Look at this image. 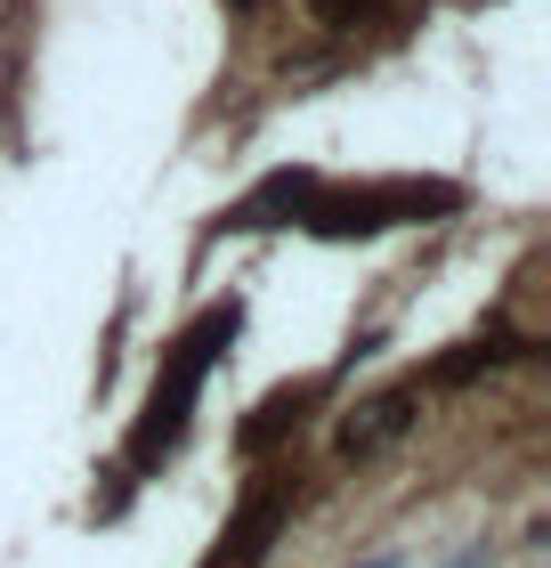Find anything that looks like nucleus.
<instances>
[{
  "instance_id": "nucleus-1",
  "label": "nucleus",
  "mask_w": 551,
  "mask_h": 568,
  "mask_svg": "<svg viewBox=\"0 0 551 568\" xmlns=\"http://www.w3.org/2000/svg\"><path fill=\"white\" fill-rule=\"evenodd\" d=\"M235 325H244V308L220 301V308H203V317H195V325L163 349V374H154V390H146V415H139V430H130V447H122V479L154 471V463H163L178 438H187L195 398H203V382H212L220 349L235 342Z\"/></svg>"
},
{
  "instance_id": "nucleus-2",
  "label": "nucleus",
  "mask_w": 551,
  "mask_h": 568,
  "mask_svg": "<svg viewBox=\"0 0 551 568\" xmlns=\"http://www.w3.org/2000/svg\"><path fill=\"white\" fill-rule=\"evenodd\" d=\"M455 187H438V179H381V187H349L333 195L317 187V203H308V227L317 236H381V227L398 220H422V212H455Z\"/></svg>"
},
{
  "instance_id": "nucleus-3",
  "label": "nucleus",
  "mask_w": 551,
  "mask_h": 568,
  "mask_svg": "<svg viewBox=\"0 0 551 568\" xmlns=\"http://www.w3.org/2000/svg\"><path fill=\"white\" fill-rule=\"evenodd\" d=\"M284 504H293L284 487H259V496H244V511L227 520V536L212 545V560H203V568H259V560H268V536L284 528Z\"/></svg>"
},
{
  "instance_id": "nucleus-4",
  "label": "nucleus",
  "mask_w": 551,
  "mask_h": 568,
  "mask_svg": "<svg viewBox=\"0 0 551 568\" xmlns=\"http://www.w3.org/2000/svg\"><path fill=\"white\" fill-rule=\"evenodd\" d=\"M308 203H317V179L308 171H276L259 195H244L227 212V227H293V220H308Z\"/></svg>"
},
{
  "instance_id": "nucleus-5",
  "label": "nucleus",
  "mask_w": 551,
  "mask_h": 568,
  "mask_svg": "<svg viewBox=\"0 0 551 568\" xmlns=\"http://www.w3.org/2000/svg\"><path fill=\"white\" fill-rule=\"evenodd\" d=\"M406 406H414V390H389V398H374V406H357V415L340 423V447H349V455H374L381 438L406 430Z\"/></svg>"
},
{
  "instance_id": "nucleus-6",
  "label": "nucleus",
  "mask_w": 551,
  "mask_h": 568,
  "mask_svg": "<svg viewBox=\"0 0 551 568\" xmlns=\"http://www.w3.org/2000/svg\"><path fill=\"white\" fill-rule=\"evenodd\" d=\"M300 398H308V390H276L268 406H259V423H244V455H259L284 423H300Z\"/></svg>"
},
{
  "instance_id": "nucleus-7",
  "label": "nucleus",
  "mask_w": 551,
  "mask_h": 568,
  "mask_svg": "<svg viewBox=\"0 0 551 568\" xmlns=\"http://www.w3.org/2000/svg\"><path fill=\"white\" fill-rule=\"evenodd\" d=\"M325 24H357V17H374V9H389V0H308Z\"/></svg>"
}]
</instances>
